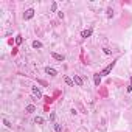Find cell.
<instances>
[{
  "label": "cell",
  "instance_id": "cell-10",
  "mask_svg": "<svg viewBox=\"0 0 132 132\" xmlns=\"http://www.w3.org/2000/svg\"><path fill=\"white\" fill-rule=\"evenodd\" d=\"M64 81H65L69 86H75V82H73V79L71 78H69V76H64Z\"/></svg>",
  "mask_w": 132,
  "mask_h": 132
},
{
  "label": "cell",
  "instance_id": "cell-19",
  "mask_svg": "<svg viewBox=\"0 0 132 132\" xmlns=\"http://www.w3.org/2000/svg\"><path fill=\"white\" fill-rule=\"evenodd\" d=\"M112 12H113L112 10H107V17H112Z\"/></svg>",
  "mask_w": 132,
  "mask_h": 132
},
{
  "label": "cell",
  "instance_id": "cell-16",
  "mask_svg": "<svg viewBox=\"0 0 132 132\" xmlns=\"http://www.w3.org/2000/svg\"><path fill=\"white\" fill-rule=\"evenodd\" d=\"M22 37H20V36H17V37H16V44H17V45H20V44H22Z\"/></svg>",
  "mask_w": 132,
  "mask_h": 132
},
{
  "label": "cell",
  "instance_id": "cell-18",
  "mask_svg": "<svg viewBox=\"0 0 132 132\" xmlns=\"http://www.w3.org/2000/svg\"><path fill=\"white\" fill-rule=\"evenodd\" d=\"M3 124H5L6 127H11V124H10V121H8V120H6V118H5V120H3Z\"/></svg>",
  "mask_w": 132,
  "mask_h": 132
},
{
  "label": "cell",
  "instance_id": "cell-12",
  "mask_svg": "<svg viewBox=\"0 0 132 132\" xmlns=\"http://www.w3.org/2000/svg\"><path fill=\"white\" fill-rule=\"evenodd\" d=\"M33 47H34V48H42V44L39 41H34V42H33Z\"/></svg>",
  "mask_w": 132,
  "mask_h": 132
},
{
  "label": "cell",
  "instance_id": "cell-2",
  "mask_svg": "<svg viewBox=\"0 0 132 132\" xmlns=\"http://www.w3.org/2000/svg\"><path fill=\"white\" fill-rule=\"evenodd\" d=\"M33 17H34V10H33V8H30V10L25 11V14H23V19L25 20H30V19H33Z\"/></svg>",
  "mask_w": 132,
  "mask_h": 132
},
{
  "label": "cell",
  "instance_id": "cell-11",
  "mask_svg": "<svg viewBox=\"0 0 132 132\" xmlns=\"http://www.w3.org/2000/svg\"><path fill=\"white\" fill-rule=\"evenodd\" d=\"M34 123H36V124H44V118H42V117H36Z\"/></svg>",
  "mask_w": 132,
  "mask_h": 132
},
{
  "label": "cell",
  "instance_id": "cell-4",
  "mask_svg": "<svg viewBox=\"0 0 132 132\" xmlns=\"http://www.w3.org/2000/svg\"><path fill=\"white\" fill-rule=\"evenodd\" d=\"M92 28H89V30H84L82 33H81V37H84V39H87V37H90L92 36Z\"/></svg>",
  "mask_w": 132,
  "mask_h": 132
},
{
  "label": "cell",
  "instance_id": "cell-7",
  "mask_svg": "<svg viewBox=\"0 0 132 132\" xmlns=\"http://www.w3.org/2000/svg\"><path fill=\"white\" fill-rule=\"evenodd\" d=\"M93 81H95V86L100 87V84H101V75H100V73L93 75Z\"/></svg>",
  "mask_w": 132,
  "mask_h": 132
},
{
  "label": "cell",
  "instance_id": "cell-3",
  "mask_svg": "<svg viewBox=\"0 0 132 132\" xmlns=\"http://www.w3.org/2000/svg\"><path fill=\"white\" fill-rule=\"evenodd\" d=\"M31 92H33V95H34L36 98H42V92L39 90V87H37V86H33L31 87Z\"/></svg>",
  "mask_w": 132,
  "mask_h": 132
},
{
  "label": "cell",
  "instance_id": "cell-9",
  "mask_svg": "<svg viewBox=\"0 0 132 132\" xmlns=\"http://www.w3.org/2000/svg\"><path fill=\"white\" fill-rule=\"evenodd\" d=\"M34 110H36V107H34L33 104H28L27 107H25V112H27V113H33Z\"/></svg>",
  "mask_w": 132,
  "mask_h": 132
},
{
  "label": "cell",
  "instance_id": "cell-1",
  "mask_svg": "<svg viewBox=\"0 0 132 132\" xmlns=\"http://www.w3.org/2000/svg\"><path fill=\"white\" fill-rule=\"evenodd\" d=\"M115 62H117V61H113V62H110V64H109V65H107V67H106V69H104L103 71H101V73H100V75H101V76H107V75L110 73V71H112V69H113V67H115Z\"/></svg>",
  "mask_w": 132,
  "mask_h": 132
},
{
  "label": "cell",
  "instance_id": "cell-14",
  "mask_svg": "<svg viewBox=\"0 0 132 132\" xmlns=\"http://www.w3.org/2000/svg\"><path fill=\"white\" fill-rule=\"evenodd\" d=\"M56 8H58V3H56V2H53V3H51V12L56 11Z\"/></svg>",
  "mask_w": 132,
  "mask_h": 132
},
{
  "label": "cell",
  "instance_id": "cell-17",
  "mask_svg": "<svg viewBox=\"0 0 132 132\" xmlns=\"http://www.w3.org/2000/svg\"><path fill=\"white\" fill-rule=\"evenodd\" d=\"M103 51H104V54H110V53H112V51H110V48H107V47L103 48Z\"/></svg>",
  "mask_w": 132,
  "mask_h": 132
},
{
  "label": "cell",
  "instance_id": "cell-8",
  "mask_svg": "<svg viewBox=\"0 0 132 132\" xmlns=\"http://www.w3.org/2000/svg\"><path fill=\"white\" fill-rule=\"evenodd\" d=\"M73 82L76 84V86L81 87V86H82V78H79L78 75H75V76H73Z\"/></svg>",
  "mask_w": 132,
  "mask_h": 132
},
{
  "label": "cell",
  "instance_id": "cell-6",
  "mask_svg": "<svg viewBox=\"0 0 132 132\" xmlns=\"http://www.w3.org/2000/svg\"><path fill=\"white\" fill-rule=\"evenodd\" d=\"M45 73H47V75H50V76H56V75H58V71L54 70V69H51V67H47V69H45Z\"/></svg>",
  "mask_w": 132,
  "mask_h": 132
},
{
  "label": "cell",
  "instance_id": "cell-13",
  "mask_svg": "<svg viewBox=\"0 0 132 132\" xmlns=\"http://www.w3.org/2000/svg\"><path fill=\"white\" fill-rule=\"evenodd\" d=\"M54 131H56V132H62V126L58 124V123H54Z\"/></svg>",
  "mask_w": 132,
  "mask_h": 132
},
{
  "label": "cell",
  "instance_id": "cell-5",
  "mask_svg": "<svg viewBox=\"0 0 132 132\" xmlns=\"http://www.w3.org/2000/svg\"><path fill=\"white\" fill-rule=\"evenodd\" d=\"M51 56L56 59V61H61V62H62V61H65V56H64V54H59V53H54V51H53V53H51Z\"/></svg>",
  "mask_w": 132,
  "mask_h": 132
},
{
  "label": "cell",
  "instance_id": "cell-15",
  "mask_svg": "<svg viewBox=\"0 0 132 132\" xmlns=\"http://www.w3.org/2000/svg\"><path fill=\"white\" fill-rule=\"evenodd\" d=\"M127 92H132V76H131V81H129V86H127V89H126Z\"/></svg>",
  "mask_w": 132,
  "mask_h": 132
}]
</instances>
